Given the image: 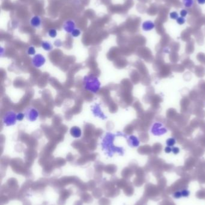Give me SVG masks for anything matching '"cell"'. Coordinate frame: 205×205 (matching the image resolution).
I'll return each instance as SVG.
<instances>
[{
	"instance_id": "1",
	"label": "cell",
	"mask_w": 205,
	"mask_h": 205,
	"mask_svg": "<svg viewBox=\"0 0 205 205\" xmlns=\"http://www.w3.org/2000/svg\"><path fill=\"white\" fill-rule=\"evenodd\" d=\"M75 22L72 21H67L64 22L63 25V28L64 30L69 33H72V31L75 29Z\"/></svg>"
},
{
	"instance_id": "2",
	"label": "cell",
	"mask_w": 205,
	"mask_h": 205,
	"mask_svg": "<svg viewBox=\"0 0 205 205\" xmlns=\"http://www.w3.org/2000/svg\"><path fill=\"white\" fill-rule=\"evenodd\" d=\"M155 28V24L151 21H145L142 24V28L144 31H149Z\"/></svg>"
},
{
	"instance_id": "3",
	"label": "cell",
	"mask_w": 205,
	"mask_h": 205,
	"mask_svg": "<svg viewBox=\"0 0 205 205\" xmlns=\"http://www.w3.org/2000/svg\"><path fill=\"white\" fill-rule=\"evenodd\" d=\"M30 24L34 27H39L41 25V18L38 16H33L30 21Z\"/></svg>"
},
{
	"instance_id": "4",
	"label": "cell",
	"mask_w": 205,
	"mask_h": 205,
	"mask_svg": "<svg viewBox=\"0 0 205 205\" xmlns=\"http://www.w3.org/2000/svg\"><path fill=\"white\" fill-rule=\"evenodd\" d=\"M183 3L185 7L189 8L193 5L194 0H183Z\"/></svg>"
},
{
	"instance_id": "5",
	"label": "cell",
	"mask_w": 205,
	"mask_h": 205,
	"mask_svg": "<svg viewBox=\"0 0 205 205\" xmlns=\"http://www.w3.org/2000/svg\"><path fill=\"white\" fill-rule=\"evenodd\" d=\"M170 18L171 19L177 20V19L179 18V14L176 12H172L170 13Z\"/></svg>"
},
{
	"instance_id": "6",
	"label": "cell",
	"mask_w": 205,
	"mask_h": 205,
	"mask_svg": "<svg viewBox=\"0 0 205 205\" xmlns=\"http://www.w3.org/2000/svg\"><path fill=\"white\" fill-rule=\"evenodd\" d=\"M42 47L44 48L45 49L49 50L51 49V45L50 43H49L48 42H43L42 43Z\"/></svg>"
},
{
	"instance_id": "7",
	"label": "cell",
	"mask_w": 205,
	"mask_h": 205,
	"mask_svg": "<svg viewBox=\"0 0 205 205\" xmlns=\"http://www.w3.org/2000/svg\"><path fill=\"white\" fill-rule=\"evenodd\" d=\"M176 21H177V23L179 25H183V24H184L185 22H186V20H185V19L184 17L181 16V17H179Z\"/></svg>"
},
{
	"instance_id": "8",
	"label": "cell",
	"mask_w": 205,
	"mask_h": 205,
	"mask_svg": "<svg viewBox=\"0 0 205 205\" xmlns=\"http://www.w3.org/2000/svg\"><path fill=\"white\" fill-rule=\"evenodd\" d=\"M48 34L50 37H55L57 35V31L55 29H51L49 31Z\"/></svg>"
},
{
	"instance_id": "9",
	"label": "cell",
	"mask_w": 205,
	"mask_h": 205,
	"mask_svg": "<svg viewBox=\"0 0 205 205\" xmlns=\"http://www.w3.org/2000/svg\"><path fill=\"white\" fill-rule=\"evenodd\" d=\"M80 34H81V31H80V29H75L72 31V35L74 37H75L79 36V35H80Z\"/></svg>"
},
{
	"instance_id": "10",
	"label": "cell",
	"mask_w": 205,
	"mask_h": 205,
	"mask_svg": "<svg viewBox=\"0 0 205 205\" xmlns=\"http://www.w3.org/2000/svg\"><path fill=\"white\" fill-rule=\"evenodd\" d=\"M180 15H181L182 17L185 18L188 14V11L186 10H185V9H184V10H182L180 11Z\"/></svg>"
},
{
	"instance_id": "11",
	"label": "cell",
	"mask_w": 205,
	"mask_h": 205,
	"mask_svg": "<svg viewBox=\"0 0 205 205\" xmlns=\"http://www.w3.org/2000/svg\"><path fill=\"white\" fill-rule=\"evenodd\" d=\"M28 53H30V54H33L35 53V50L34 48L33 47H31L28 49Z\"/></svg>"
},
{
	"instance_id": "12",
	"label": "cell",
	"mask_w": 205,
	"mask_h": 205,
	"mask_svg": "<svg viewBox=\"0 0 205 205\" xmlns=\"http://www.w3.org/2000/svg\"><path fill=\"white\" fill-rule=\"evenodd\" d=\"M197 1L198 4L203 5L205 4V0H197Z\"/></svg>"
}]
</instances>
